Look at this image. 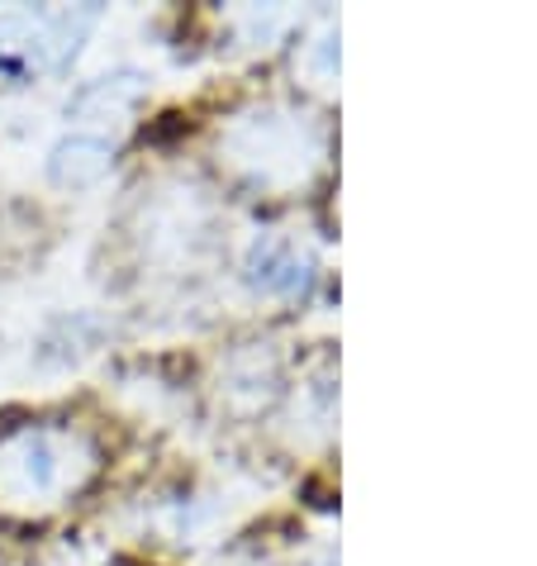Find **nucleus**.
Here are the masks:
<instances>
[{
	"label": "nucleus",
	"mask_w": 537,
	"mask_h": 566,
	"mask_svg": "<svg viewBox=\"0 0 537 566\" xmlns=\"http://www.w3.org/2000/svg\"><path fill=\"white\" fill-rule=\"evenodd\" d=\"M57 481V452L43 433H24L0 448V495L6 500H29L53 491Z\"/></svg>",
	"instance_id": "obj_1"
}]
</instances>
